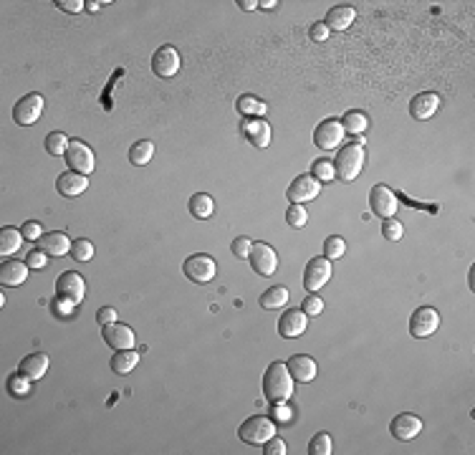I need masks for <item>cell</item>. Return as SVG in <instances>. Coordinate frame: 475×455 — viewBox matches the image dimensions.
Here are the masks:
<instances>
[{"mask_svg": "<svg viewBox=\"0 0 475 455\" xmlns=\"http://www.w3.org/2000/svg\"><path fill=\"white\" fill-rule=\"evenodd\" d=\"M263 395L271 405L286 402L293 395V377L283 362L268 364V369H266L263 375Z\"/></svg>", "mask_w": 475, "mask_h": 455, "instance_id": "cell-1", "label": "cell"}, {"mask_svg": "<svg viewBox=\"0 0 475 455\" xmlns=\"http://www.w3.org/2000/svg\"><path fill=\"white\" fill-rule=\"evenodd\" d=\"M364 162H366L364 147L354 142V145H346V147L339 149L337 160H334V169H337V175L342 183H354V180L362 175Z\"/></svg>", "mask_w": 475, "mask_h": 455, "instance_id": "cell-2", "label": "cell"}, {"mask_svg": "<svg viewBox=\"0 0 475 455\" xmlns=\"http://www.w3.org/2000/svg\"><path fill=\"white\" fill-rule=\"evenodd\" d=\"M276 430L278 427L271 418H266V415H250V418L238 427V438H241L243 443H248V445H263L266 440H271L273 435H278Z\"/></svg>", "mask_w": 475, "mask_h": 455, "instance_id": "cell-3", "label": "cell"}, {"mask_svg": "<svg viewBox=\"0 0 475 455\" xmlns=\"http://www.w3.org/2000/svg\"><path fill=\"white\" fill-rule=\"evenodd\" d=\"M56 296H59L61 301H68L73 306H79L84 301V296H86V281H84V276L76 271H64L59 276V281H56Z\"/></svg>", "mask_w": 475, "mask_h": 455, "instance_id": "cell-4", "label": "cell"}, {"mask_svg": "<svg viewBox=\"0 0 475 455\" xmlns=\"http://www.w3.org/2000/svg\"><path fill=\"white\" fill-rule=\"evenodd\" d=\"M331 273H334V268H331L329 258H324V256L311 258L306 263V268H304V288L311 291V294H316L319 288H324L331 281Z\"/></svg>", "mask_w": 475, "mask_h": 455, "instance_id": "cell-5", "label": "cell"}, {"mask_svg": "<svg viewBox=\"0 0 475 455\" xmlns=\"http://www.w3.org/2000/svg\"><path fill=\"white\" fill-rule=\"evenodd\" d=\"M64 157H66L68 167H71L73 172H79V175H89V172H94L96 169V154L86 142L73 140L71 145H68Z\"/></svg>", "mask_w": 475, "mask_h": 455, "instance_id": "cell-6", "label": "cell"}, {"mask_svg": "<svg viewBox=\"0 0 475 455\" xmlns=\"http://www.w3.org/2000/svg\"><path fill=\"white\" fill-rule=\"evenodd\" d=\"M183 271L192 284H210V281L215 279V273H218V263H215V258L212 256L195 253V256H190L185 261Z\"/></svg>", "mask_w": 475, "mask_h": 455, "instance_id": "cell-7", "label": "cell"}, {"mask_svg": "<svg viewBox=\"0 0 475 455\" xmlns=\"http://www.w3.org/2000/svg\"><path fill=\"white\" fill-rule=\"evenodd\" d=\"M44 96L41 94H26L23 99H18V104L13 106V119L18 127H30L36 124L38 119H41V114H44Z\"/></svg>", "mask_w": 475, "mask_h": 455, "instance_id": "cell-8", "label": "cell"}, {"mask_svg": "<svg viewBox=\"0 0 475 455\" xmlns=\"http://www.w3.org/2000/svg\"><path fill=\"white\" fill-rule=\"evenodd\" d=\"M438 329H440V314L438 308L432 306L417 308L415 314H412V319H409V334L415 339H427Z\"/></svg>", "mask_w": 475, "mask_h": 455, "instance_id": "cell-9", "label": "cell"}, {"mask_svg": "<svg viewBox=\"0 0 475 455\" xmlns=\"http://www.w3.org/2000/svg\"><path fill=\"white\" fill-rule=\"evenodd\" d=\"M369 207L380 218H395V213L400 210V198L387 185H374L372 192H369Z\"/></svg>", "mask_w": 475, "mask_h": 455, "instance_id": "cell-10", "label": "cell"}, {"mask_svg": "<svg viewBox=\"0 0 475 455\" xmlns=\"http://www.w3.org/2000/svg\"><path fill=\"white\" fill-rule=\"evenodd\" d=\"M241 134L250 147L266 149L268 145H271V124H268L266 119L245 117L243 119V124H241Z\"/></svg>", "mask_w": 475, "mask_h": 455, "instance_id": "cell-11", "label": "cell"}, {"mask_svg": "<svg viewBox=\"0 0 475 455\" xmlns=\"http://www.w3.org/2000/svg\"><path fill=\"white\" fill-rule=\"evenodd\" d=\"M319 192H322V183L314 175H299L286 190V198L291 200V205H304L308 200L319 198Z\"/></svg>", "mask_w": 475, "mask_h": 455, "instance_id": "cell-12", "label": "cell"}, {"mask_svg": "<svg viewBox=\"0 0 475 455\" xmlns=\"http://www.w3.org/2000/svg\"><path fill=\"white\" fill-rule=\"evenodd\" d=\"M180 66H183V61H180V53H177L175 46H162V48H157V53L152 56V71L160 79H172V76H177V71H180Z\"/></svg>", "mask_w": 475, "mask_h": 455, "instance_id": "cell-13", "label": "cell"}, {"mask_svg": "<svg viewBox=\"0 0 475 455\" xmlns=\"http://www.w3.org/2000/svg\"><path fill=\"white\" fill-rule=\"evenodd\" d=\"M250 266L258 276H273L278 268V253L268 245V243H253L250 248Z\"/></svg>", "mask_w": 475, "mask_h": 455, "instance_id": "cell-14", "label": "cell"}, {"mask_svg": "<svg viewBox=\"0 0 475 455\" xmlns=\"http://www.w3.org/2000/svg\"><path fill=\"white\" fill-rule=\"evenodd\" d=\"M308 329V316L304 308H286L278 319V334L286 339H296Z\"/></svg>", "mask_w": 475, "mask_h": 455, "instance_id": "cell-15", "label": "cell"}, {"mask_svg": "<svg viewBox=\"0 0 475 455\" xmlns=\"http://www.w3.org/2000/svg\"><path fill=\"white\" fill-rule=\"evenodd\" d=\"M344 140V127L339 119H324L322 124L314 129V142L316 147L322 149H339Z\"/></svg>", "mask_w": 475, "mask_h": 455, "instance_id": "cell-16", "label": "cell"}, {"mask_svg": "<svg viewBox=\"0 0 475 455\" xmlns=\"http://www.w3.org/2000/svg\"><path fill=\"white\" fill-rule=\"evenodd\" d=\"M104 334V342L111 346V349H134V344H137V337H134L132 326H127V324H109V326H104L102 329Z\"/></svg>", "mask_w": 475, "mask_h": 455, "instance_id": "cell-17", "label": "cell"}, {"mask_svg": "<svg viewBox=\"0 0 475 455\" xmlns=\"http://www.w3.org/2000/svg\"><path fill=\"white\" fill-rule=\"evenodd\" d=\"M286 367L291 372L293 382H301V384L314 382L316 375H319V364H316V360L314 357H308V354H293L291 360L286 362Z\"/></svg>", "mask_w": 475, "mask_h": 455, "instance_id": "cell-18", "label": "cell"}, {"mask_svg": "<svg viewBox=\"0 0 475 455\" xmlns=\"http://www.w3.org/2000/svg\"><path fill=\"white\" fill-rule=\"evenodd\" d=\"M420 430H422V420L417 418V415H412V412H402V415H397L395 420H392V425H389V433L395 435L397 440H415L417 435H420Z\"/></svg>", "mask_w": 475, "mask_h": 455, "instance_id": "cell-19", "label": "cell"}, {"mask_svg": "<svg viewBox=\"0 0 475 455\" xmlns=\"http://www.w3.org/2000/svg\"><path fill=\"white\" fill-rule=\"evenodd\" d=\"M440 109V96L432 94V91H425V94H417L412 102H409V114L417 122H427L438 114Z\"/></svg>", "mask_w": 475, "mask_h": 455, "instance_id": "cell-20", "label": "cell"}, {"mask_svg": "<svg viewBox=\"0 0 475 455\" xmlns=\"http://www.w3.org/2000/svg\"><path fill=\"white\" fill-rule=\"evenodd\" d=\"M28 263H21V261H3L0 263V286H8V288H13V286H21V284H26V279H28Z\"/></svg>", "mask_w": 475, "mask_h": 455, "instance_id": "cell-21", "label": "cell"}, {"mask_svg": "<svg viewBox=\"0 0 475 455\" xmlns=\"http://www.w3.org/2000/svg\"><path fill=\"white\" fill-rule=\"evenodd\" d=\"M71 245L73 243L68 241V235L61 233V230L44 233V238L38 241V248L44 250L46 256H53V258H61V256H66V253H71Z\"/></svg>", "mask_w": 475, "mask_h": 455, "instance_id": "cell-22", "label": "cell"}, {"mask_svg": "<svg viewBox=\"0 0 475 455\" xmlns=\"http://www.w3.org/2000/svg\"><path fill=\"white\" fill-rule=\"evenodd\" d=\"M89 187V180L86 175H79V172H64V175L56 177V190L64 195V198H76V195H84Z\"/></svg>", "mask_w": 475, "mask_h": 455, "instance_id": "cell-23", "label": "cell"}, {"mask_svg": "<svg viewBox=\"0 0 475 455\" xmlns=\"http://www.w3.org/2000/svg\"><path fill=\"white\" fill-rule=\"evenodd\" d=\"M354 21H357V10L351 6H334L326 13V21H324V26L329 30H346L354 26Z\"/></svg>", "mask_w": 475, "mask_h": 455, "instance_id": "cell-24", "label": "cell"}, {"mask_svg": "<svg viewBox=\"0 0 475 455\" xmlns=\"http://www.w3.org/2000/svg\"><path fill=\"white\" fill-rule=\"evenodd\" d=\"M18 372L26 375L28 380H41V377L48 372V357L44 352H33V354H26L18 364Z\"/></svg>", "mask_w": 475, "mask_h": 455, "instance_id": "cell-25", "label": "cell"}, {"mask_svg": "<svg viewBox=\"0 0 475 455\" xmlns=\"http://www.w3.org/2000/svg\"><path fill=\"white\" fill-rule=\"evenodd\" d=\"M288 299H291V294H288V288L286 286H271L261 294L258 304H261V308H266V311H278V308H283L286 304H288Z\"/></svg>", "mask_w": 475, "mask_h": 455, "instance_id": "cell-26", "label": "cell"}, {"mask_svg": "<svg viewBox=\"0 0 475 455\" xmlns=\"http://www.w3.org/2000/svg\"><path fill=\"white\" fill-rule=\"evenodd\" d=\"M235 106H238V111H241L243 117H258V119H263V114L268 111V104H266L263 99H258V96H253V94H243V96H238V102H235Z\"/></svg>", "mask_w": 475, "mask_h": 455, "instance_id": "cell-27", "label": "cell"}, {"mask_svg": "<svg viewBox=\"0 0 475 455\" xmlns=\"http://www.w3.org/2000/svg\"><path fill=\"white\" fill-rule=\"evenodd\" d=\"M190 215L192 218H198V221H207L212 213H215V200L207 195V192H198V195H192L190 198Z\"/></svg>", "mask_w": 475, "mask_h": 455, "instance_id": "cell-28", "label": "cell"}, {"mask_svg": "<svg viewBox=\"0 0 475 455\" xmlns=\"http://www.w3.org/2000/svg\"><path fill=\"white\" fill-rule=\"evenodd\" d=\"M342 127H344V134H357V137H362L366 132V127H369V117H366L364 111L351 109L344 114Z\"/></svg>", "mask_w": 475, "mask_h": 455, "instance_id": "cell-29", "label": "cell"}, {"mask_svg": "<svg viewBox=\"0 0 475 455\" xmlns=\"http://www.w3.org/2000/svg\"><path fill=\"white\" fill-rule=\"evenodd\" d=\"M137 364H139V354L134 349H122V352H117L111 357V369L117 375H129L132 369H137Z\"/></svg>", "mask_w": 475, "mask_h": 455, "instance_id": "cell-30", "label": "cell"}, {"mask_svg": "<svg viewBox=\"0 0 475 455\" xmlns=\"http://www.w3.org/2000/svg\"><path fill=\"white\" fill-rule=\"evenodd\" d=\"M154 157V145L149 140H142V142H134L132 147H129V162L132 165H137V167H145V165H149Z\"/></svg>", "mask_w": 475, "mask_h": 455, "instance_id": "cell-31", "label": "cell"}, {"mask_svg": "<svg viewBox=\"0 0 475 455\" xmlns=\"http://www.w3.org/2000/svg\"><path fill=\"white\" fill-rule=\"evenodd\" d=\"M21 243H23L21 230L6 225L3 230H0V256H10V253H15V250L21 248Z\"/></svg>", "mask_w": 475, "mask_h": 455, "instance_id": "cell-32", "label": "cell"}, {"mask_svg": "<svg viewBox=\"0 0 475 455\" xmlns=\"http://www.w3.org/2000/svg\"><path fill=\"white\" fill-rule=\"evenodd\" d=\"M68 145H71V140H68L64 132H51L48 137H46V152L51 154V157H61V154H66Z\"/></svg>", "mask_w": 475, "mask_h": 455, "instance_id": "cell-33", "label": "cell"}, {"mask_svg": "<svg viewBox=\"0 0 475 455\" xmlns=\"http://www.w3.org/2000/svg\"><path fill=\"white\" fill-rule=\"evenodd\" d=\"M94 243L86 241V238H79V241H73L71 245V258L73 261H79V263H89L91 258H94Z\"/></svg>", "mask_w": 475, "mask_h": 455, "instance_id": "cell-34", "label": "cell"}, {"mask_svg": "<svg viewBox=\"0 0 475 455\" xmlns=\"http://www.w3.org/2000/svg\"><path fill=\"white\" fill-rule=\"evenodd\" d=\"M344 253H346V243H344V238H339V235H329L326 243H324V258L339 261Z\"/></svg>", "mask_w": 475, "mask_h": 455, "instance_id": "cell-35", "label": "cell"}, {"mask_svg": "<svg viewBox=\"0 0 475 455\" xmlns=\"http://www.w3.org/2000/svg\"><path fill=\"white\" fill-rule=\"evenodd\" d=\"M311 175H314L319 183H331V180L337 177L334 162H331V160H316L314 167H311Z\"/></svg>", "mask_w": 475, "mask_h": 455, "instance_id": "cell-36", "label": "cell"}, {"mask_svg": "<svg viewBox=\"0 0 475 455\" xmlns=\"http://www.w3.org/2000/svg\"><path fill=\"white\" fill-rule=\"evenodd\" d=\"M331 435L329 433H316L308 443V455H331Z\"/></svg>", "mask_w": 475, "mask_h": 455, "instance_id": "cell-37", "label": "cell"}, {"mask_svg": "<svg viewBox=\"0 0 475 455\" xmlns=\"http://www.w3.org/2000/svg\"><path fill=\"white\" fill-rule=\"evenodd\" d=\"M30 382L33 380H28L26 375L18 372V375H13L10 380H8V389H10V395L13 397H26L30 392Z\"/></svg>", "mask_w": 475, "mask_h": 455, "instance_id": "cell-38", "label": "cell"}, {"mask_svg": "<svg viewBox=\"0 0 475 455\" xmlns=\"http://www.w3.org/2000/svg\"><path fill=\"white\" fill-rule=\"evenodd\" d=\"M286 223H288V228H304L308 223V213H306V207H301V205H291L288 210H286Z\"/></svg>", "mask_w": 475, "mask_h": 455, "instance_id": "cell-39", "label": "cell"}, {"mask_svg": "<svg viewBox=\"0 0 475 455\" xmlns=\"http://www.w3.org/2000/svg\"><path fill=\"white\" fill-rule=\"evenodd\" d=\"M382 233H384V238L387 241H400L404 235V228L400 221H395V218H384V223H382Z\"/></svg>", "mask_w": 475, "mask_h": 455, "instance_id": "cell-40", "label": "cell"}, {"mask_svg": "<svg viewBox=\"0 0 475 455\" xmlns=\"http://www.w3.org/2000/svg\"><path fill=\"white\" fill-rule=\"evenodd\" d=\"M21 233H23V238L26 241H41L44 238V225L41 223H36V221H28V223H23V228H21Z\"/></svg>", "mask_w": 475, "mask_h": 455, "instance_id": "cell-41", "label": "cell"}, {"mask_svg": "<svg viewBox=\"0 0 475 455\" xmlns=\"http://www.w3.org/2000/svg\"><path fill=\"white\" fill-rule=\"evenodd\" d=\"M301 308H304V314L306 316H319L324 311V301L316 294H308L306 299H304V304H301Z\"/></svg>", "mask_w": 475, "mask_h": 455, "instance_id": "cell-42", "label": "cell"}, {"mask_svg": "<svg viewBox=\"0 0 475 455\" xmlns=\"http://www.w3.org/2000/svg\"><path fill=\"white\" fill-rule=\"evenodd\" d=\"M250 248H253V241H250V238H245V235L235 238L233 245H230V250H233L235 258H248L250 256Z\"/></svg>", "mask_w": 475, "mask_h": 455, "instance_id": "cell-43", "label": "cell"}, {"mask_svg": "<svg viewBox=\"0 0 475 455\" xmlns=\"http://www.w3.org/2000/svg\"><path fill=\"white\" fill-rule=\"evenodd\" d=\"M46 261H48V256H46L44 250L38 248V250H30L28 258H26V263H28L30 271H44L46 268Z\"/></svg>", "mask_w": 475, "mask_h": 455, "instance_id": "cell-44", "label": "cell"}, {"mask_svg": "<svg viewBox=\"0 0 475 455\" xmlns=\"http://www.w3.org/2000/svg\"><path fill=\"white\" fill-rule=\"evenodd\" d=\"M263 453L266 455H286L288 450H286V443L278 438V435H273L271 440L263 443Z\"/></svg>", "mask_w": 475, "mask_h": 455, "instance_id": "cell-45", "label": "cell"}, {"mask_svg": "<svg viewBox=\"0 0 475 455\" xmlns=\"http://www.w3.org/2000/svg\"><path fill=\"white\" fill-rule=\"evenodd\" d=\"M273 418L278 423H291L293 420V407H288L286 402H276L273 405Z\"/></svg>", "mask_w": 475, "mask_h": 455, "instance_id": "cell-46", "label": "cell"}, {"mask_svg": "<svg viewBox=\"0 0 475 455\" xmlns=\"http://www.w3.org/2000/svg\"><path fill=\"white\" fill-rule=\"evenodd\" d=\"M96 322L102 324V326H109V324H114V322H117V308H111V306L99 308V314H96Z\"/></svg>", "mask_w": 475, "mask_h": 455, "instance_id": "cell-47", "label": "cell"}, {"mask_svg": "<svg viewBox=\"0 0 475 455\" xmlns=\"http://www.w3.org/2000/svg\"><path fill=\"white\" fill-rule=\"evenodd\" d=\"M56 6L61 10H66V13H79V10H84L86 3H81V0H56Z\"/></svg>", "mask_w": 475, "mask_h": 455, "instance_id": "cell-48", "label": "cell"}, {"mask_svg": "<svg viewBox=\"0 0 475 455\" xmlns=\"http://www.w3.org/2000/svg\"><path fill=\"white\" fill-rule=\"evenodd\" d=\"M308 36H311V41H316V44H319V41H326V38H329V28H326L324 23H314Z\"/></svg>", "mask_w": 475, "mask_h": 455, "instance_id": "cell-49", "label": "cell"}, {"mask_svg": "<svg viewBox=\"0 0 475 455\" xmlns=\"http://www.w3.org/2000/svg\"><path fill=\"white\" fill-rule=\"evenodd\" d=\"M238 6H241L243 10H256V8H258V3H256V0H241V3H238Z\"/></svg>", "mask_w": 475, "mask_h": 455, "instance_id": "cell-50", "label": "cell"}, {"mask_svg": "<svg viewBox=\"0 0 475 455\" xmlns=\"http://www.w3.org/2000/svg\"><path fill=\"white\" fill-rule=\"evenodd\" d=\"M276 6H278L276 0H261V3H258V8H263V10H273Z\"/></svg>", "mask_w": 475, "mask_h": 455, "instance_id": "cell-51", "label": "cell"}, {"mask_svg": "<svg viewBox=\"0 0 475 455\" xmlns=\"http://www.w3.org/2000/svg\"><path fill=\"white\" fill-rule=\"evenodd\" d=\"M86 8H89V10H91V13H96V10L102 8V3H86Z\"/></svg>", "mask_w": 475, "mask_h": 455, "instance_id": "cell-52", "label": "cell"}]
</instances>
